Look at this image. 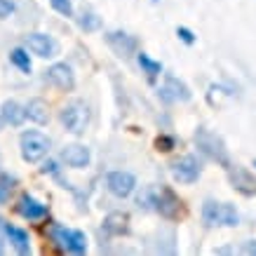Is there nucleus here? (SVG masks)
I'll list each match as a JSON object with an SVG mask.
<instances>
[{
  "mask_svg": "<svg viewBox=\"0 0 256 256\" xmlns=\"http://www.w3.org/2000/svg\"><path fill=\"white\" fill-rule=\"evenodd\" d=\"M59 120H62L64 130L70 134H82L90 124V108L82 101H68L62 110H59Z\"/></svg>",
  "mask_w": 256,
  "mask_h": 256,
  "instance_id": "7ed1b4c3",
  "label": "nucleus"
},
{
  "mask_svg": "<svg viewBox=\"0 0 256 256\" xmlns=\"http://www.w3.org/2000/svg\"><path fill=\"white\" fill-rule=\"evenodd\" d=\"M14 12V2L12 0H0V19H8Z\"/></svg>",
  "mask_w": 256,
  "mask_h": 256,
  "instance_id": "a878e982",
  "label": "nucleus"
},
{
  "mask_svg": "<svg viewBox=\"0 0 256 256\" xmlns=\"http://www.w3.org/2000/svg\"><path fill=\"white\" fill-rule=\"evenodd\" d=\"M153 2H158V0H153Z\"/></svg>",
  "mask_w": 256,
  "mask_h": 256,
  "instance_id": "473e14b6",
  "label": "nucleus"
},
{
  "mask_svg": "<svg viewBox=\"0 0 256 256\" xmlns=\"http://www.w3.org/2000/svg\"><path fill=\"white\" fill-rule=\"evenodd\" d=\"M26 118V110L16 104V101H5L2 106H0V120L5 124H22V120Z\"/></svg>",
  "mask_w": 256,
  "mask_h": 256,
  "instance_id": "f3484780",
  "label": "nucleus"
},
{
  "mask_svg": "<svg viewBox=\"0 0 256 256\" xmlns=\"http://www.w3.org/2000/svg\"><path fill=\"white\" fill-rule=\"evenodd\" d=\"M228 176H230V184H233L235 190H240L244 195H256V176L252 172H247L244 167H238V164H230L228 167Z\"/></svg>",
  "mask_w": 256,
  "mask_h": 256,
  "instance_id": "9d476101",
  "label": "nucleus"
},
{
  "mask_svg": "<svg viewBox=\"0 0 256 256\" xmlns=\"http://www.w3.org/2000/svg\"><path fill=\"white\" fill-rule=\"evenodd\" d=\"M202 221L207 226H228L233 228L240 221V214L230 202H216V200H204L202 204Z\"/></svg>",
  "mask_w": 256,
  "mask_h": 256,
  "instance_id": "f03ea898",
  "label": "nucleus"
},
{
  "mask_svg": "<svg viewBox=\"0 0 256 256\" xmlns=\"http://www.w3.org/2000/svg\"><path fill=\"white\" fill-rule=\"evenodd\" d=\"M42 174H56V162H45V167H42Z\"/></svg>",
  "mask_w": 256,
  "mask_h": 256,
  "instance_id": "cd10ccee",
  "label": "nucleus"
},
{
  "mask_svg": "<svg viewBox=\"0 0 256 256\" xmlns=\"http://www.w3.org/2000/svg\"><path fill=\"white\" fill-rule=\"evenodd\" d=\"M104 228L113 235L127 233V216H124V214H110V216H106V221H104Z\"/></svg>",
  "mask_w": 256,
  "mask_h": 256,
  "instance_id": "aec40b11",
  "label": "nucleus"
},
{
  "mask_svg": "<svg viewBox=\"0 0 256 256\" xmlns=\"http://www.w3.org/2000/svg\"><path fill=\"white\" fill-rule=\"evenodd\" d=\"M5 235H8V224L0 218V242H2V238H5Z\"/></svg>",
  "mask_w": 256,
  "mask_h": 256,
  "instance_id": "c85d7f7f",
  "label": "nucleus"
},
{
  "mask_svg": "<svg viewBox=\"0 0 256 256\" xmlns=\"http://www.w3.org/2000/svg\"><path fill=\"white\" fill-rule=\"evenodd\" d=\"M156 144H158V148H162V150H172V146H174V139H170V136H160Z\"/></svg>",
  "mask_w": 256,
  "mask_h": 256,
  "instance_id": "bb28decb",
  "label": "nucleus"
},
{
  "mask_svg": "<svg viewBox=\"0 0 256 256\" xmlns=\"http://www.w3.org/2000/svg\"><path fill=\"white\" fill-rule=\"evenodd\" d=\"M62 160L68 167H73V170H85L90 164V160H92V153L82 144H70V146H66L62 150Z\"/></svg>",
  "mask_w": 256,
  "mask_h": 256,
  "instance_id": "9b49d317",
  "label": "nucleus"
},
{
  "mask_svg": "<svg viewBox=\"0 0 256 256\" xmlns=\"http://www.w3.org/2000/svg\"><path fill=\"white\" fill-rule=\"evenodd\" d=\"M160 96L164 101H190V90L176 76H167L160 87Z\"/></svg>",
  "mask_w": 256,
  "mask_h": 256,
  "instance_id": "f8f14e48",
  "label": "nucleus"
},
{
  "mask_svg": "<svg viewBox=\"0 0 256 256\" xmlns=\"http://www.w3.org/2000/svg\"><path fill=\"white\" fill-rule=\"evenodd\" d=\"M50 238L64 252H70V254H85L87 252V235L82 230H70L66 226H52Z\"/></svg>",
  "mask_w": 256,
  "mask_h": 256,
  "instance_id": "39448f33",
  "label": "nucleus"
},
{
  "mask_svg": "<svg viewBox=\"0 0 256 256\" xmlns=\"http://www.w3.org/2000/svg\"><path fill=\"white\" fill-rule=\"evenodd\" d=\"M195 146H198V150H200L202 156H207L210 160L221 164V167H230L228 148H226V144L221 141V136H216L214 132L200 127V130L195 132Z\"/></svg>",
  "mask_w": 256,
  "mask_h": 256,
  "instance_id": "f257e3e1",
  "label": "nucleus"
},
{
  "mask_svg": "<svg viewBox=\"0 0 256 256\" xmlns=\"http://www.w3.org/2000/svg\"><path fill=\"white\" fill-rule=\"evenodd\" d=\"M106 188H108L110 195H116V198H130V195L134 193V188H136V178H134V174H130V172H110L108 176H106Z\"/></svg>",
  "mask_w": 256,
  "mask_h": 256,
  "instance_id": "0eeeda50",
  "label": "nucleus"
},
{
  "mask_svg": "<svg viewBox=\"0 0 256 256\" xmlns=\"http://www.w3.org/2000/svg\"><path fill=\"white\" fill-rule=\"evenodd\" d=\"M106 42H108L110 47H113V52L120 56H130L136 52V40L132 38V36H127V33L122 31H110L106 33Z\"/></svg>",
  "mask_w": 256,
  "mask_h": 256,
  "instance_id": "ddd939ff",
  "label": "nucleus"
},
{
  "mask_svg": "<svg viewBox=\"0 0 256 256\" xmlns=\"http://www.w3.org/2000/svg\"><path fill=\"white\" fill-rule=\"evenodd\" d=\"M26 47L36 56H42V59H52V56L59 54V42L47 33H28L26 36Z\"/></svg>",
  "mask_w": 256,
  "mask_h": 256,
  "instance_id": "6e6552de",
  "label": "nucleus"
},
{
  "mask_svg": "<svg viewBox=\"0 0 256 256\" xmlns=\"http://www.w3.org/2000/svg\"><path fill=\"white\" fill-rule=\"evenodd\" d=\"M178 198L172 193L170 188H160L156 193V212H160L162 216L167 218H174L178 214Z\"/></svg>",
  "mask_w": 256,
  "mask_h": 256,
  "instance_id": "4468645a",
  "label": "nucleus"
},
{
  "mask_svg": "<svg viewBox=\"0 0 256 256\" xmlns=\"http://www.w3.org/2000/svg\"><path fill=\"white\" fill-rule=\"evenodd\" d=\"M24 110H26V118H28V120H33V122H38V124H45L47 120H50L47 104L42 99H31L24 106Z\"/></svg>",
  "mask_w": 256,
  "mask_h": 256,
  "instance_id": "a211bd4d",
  "label": "nucleus"
},
{
  "mask_svg": "<svg viewBox=\"0 0 256 256\" xmlns=\"http://www.w3.org/2000/svg\"><path fill=\"white\" fill-rule=\"evenodd\" d=\"M170 172L178 184H195L202 176V162L195 156H181L170 164Z\"/></svg>",
  "mask_w": 256,
  "mask_h": 256,
  "instance_id": "423d86ee",
  "label": "nucleus"
},
{
  "mask_svg": "<svg viewBox=\"0 0 256 256\" xmlns=\"http://www.w3.org/2000/svg\"><path fill=\"white\" fill-rule=\"evenodd\" d=\"M45 80L52 82L56 90H64V92H70L76 87V76H73V68L68 64H52L45 70Z\"/></svg>",
  "mask_w": 256,
  "mask_h": 256,
  "instance_id": "1a4fd4ad",
  "label": "nucleus"
},
{
  "mask_svg": "<svg viewBox=\"0 0 256 256\" xmlns=\"http://www.w3.org/2000/svg\"><path fill=\"white\" fill-rule=\"evenodd\" d=\"M2 252H5V249H2V242H0V254H2Z\"/></svg>",
  "mask_w": 256,
  "mask_h": 256,
  "instance_id": "7c9ffc66",
  "label": "nucleus"
},
{
  "mask_svg": "<svg viewBox=\"0 0 256 256\" xmlns=\"http://www.w3.org/2000/svg\"><path fill=\"white\" fill-rule=\"evenodd\" d=\"M19 148H22V158L26 162H40L42 158H47L50 153V139H47L42 132H36V130H28L19 136Z\"/></svg>",
  "mask_w": 256,
  "mask_h": 256,
  "instance_id": "20e7f679",
  "label": "nucleus"
},
{
  "mask_svg": "<svg viewBox=\"0 0 256 256\" xmlns=\"http://www.w3.org/2000/svg\"><path fill=\"white\" fill-rule=\"evenodd\" d=\"M176 36H178L181 40H184L186 45H193V42H195L193 31H190V28H186V26H178V28H176Z\"/></svg>",
  "mask_w": 256,
  "mask_h": 256,
  "instance_id": "393cba45",
  "label": "nucleus"
},
{
  "mask_svg": "<svg viewBox=\"0 0 256 256\" xmlns=\"http://www.w3.org/2000/svg\"><path fill=\"white\" fill-rule=\"evenodd\" d=\"M12 184H14V178L0 176V204H5V202L10 200V193H12Z\"/></svg>",
  "mask_w": 256,
  "mask_h": 256,
  "instance_id": "4be33fe9",
  "label": "nucleus"
},
{
  "mask_svg": "<svg viewBox=\"0 0 256 256\" xmlns=\"http://www.w3.org/2000/svg\"><path fill=\"white\" fill-rule=\"evenodd\" d=\"M10 62L14 64L22 73H31V59H28V52H26L24 47H14V50L10 52Z\"/></svg>",
  "mask_w": 256,
  "mask_h": 256,
  "instance_id": "412c9836",
  "label": "nucleus"
},
{
  "mask_svg": "<svg viewBox=\"0 0 256 256\" xmlns=\"http://www.w3.org/2000/svg\"><path fill=\"white\" fill-rule=\"evenodd\" d=\"M244 252H249V254L254 252V254H256V244H247V247H244Z\"/></svg>",
  "mask_w": 256,
  "mask_h": 256,
  "instance_id": "c756f323",
  "label": "nucleus"
},
{
  "mask_svg": "<svg viewBox=\"0 0 256 256\" xmlns=\"http://www.w3.org/2000/svg\"><path fill=\"white\" fill-rule=\"evenodd\" d=\"M136 62H139L141 70L146 73L148 78H158V76L162 73V64L156 62V59H150L146 52H139V54H136Z\"/></svg>",
  "mask_w": 256,
  "mask_h": 256,
  "instance_id": "6ab92c4d",
  "label": "nucleus"
},
{
  "mask_svg": "<svg viewBox=\"0 0 256 256\" xmlns=\"http://www.w3.org/2000/svg\"><path fill=\"white\" fill-rule=\"evenodd\" d=\"M80 26H82L85 31H94V28H99V16L82 14V19H80Z\"/></svg>",
  "mask_w": 256,
  "mask_h": 256,
  "instance_id": "b1692460",
  "label": "nucleus"
},
{
  "mask_svg": "<svg viewBox=\"0 0 256 256\" xmlns=\"http://www.w3.org/2000/svg\"><path fill=\"white\" fill-rule=\"evenodd\" d=\"M50 5L64 16H73V2L70 0H50Z\"/></svg>",
  "mask_w": 256,
  "mask_h": 256,
  "instance_id": "5701e85b",
  "label": "nucleus"
},
{
  "mask_svg": "<svg viewBox=\"0 0 256 256\" xmlns=\"http://www.w3.org/2000/svg\"><path fill=\"white\" fill-rule=\"evenodd\" d=\"M254 167H256V160H254Z\"/></svg>",
  "mask_w": 256,
  "mask_h": 256,
  "instance_id": "2f4dec72",
  "label": "nucleus"
},
{
  "mask_svg": "<svg viewBox=\"0 0 256 256\" xmlns=\"http://www.w3.org/2000/svg\"><path fill=\"white\" fill-rule=\"evenodd\" d=\"M19 214H22L26 221H40V218L47 214V207L42 204V202H38L36 198H31V195H22L19 198Z\"/></svg>",
  "mask_w": 256,
  "mask_h": 256,
  "instance_id": "2eb2a0df",
  "label": "nucleus"
},
{
  "mask_svg": "<svg viewBox=\"0 0 256 256\" xmlns=\"http://www.w3.org/2000/svg\"><path fill=\"white\" fill-rule=\"evenodd\" d=\"M8 238L19 254H31V238H28V233L24 228H16V226L8 224Z\"/></svg>",
  "mask_w": 256,
  "mask_h": 256,
  "instance_id": "dca6fc26",
  "label": "nucleus"
}]
</instances>
